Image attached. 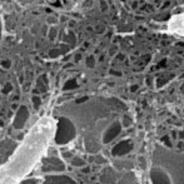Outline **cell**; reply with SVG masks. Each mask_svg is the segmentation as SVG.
<instances>
[{
    "label": "cell",
    "mask_w": 184,
    "mask_h": 184,
    "mask_svg": "<svg viewBox=\"0 0 184 184\" xmlns=\"http://www.w3.org/2000/svg\"><path fill=\"white\" fill-rule=\"evenodd\" d=\"M75 135V128L68 119H60L59 122V129L57 133V143L64 144L68 143L73 137Z\"/></svg>",
    "instance_id": "1"
},
{
    "label": "cell",
    "mask_w": 184,
    "mask_h": 184,
    "mask_svg": "<svg viewBox=\"0 0 184 184\" xmlns=\"http://www.w3.org/2000/svg\"><path fill=\"white\" fill-rule=\"evenodd\" d=\"M120 133V124L115 122L114 124H112V127L105 131L104 134V143H109L110 140H113L118 134Z\"/></svg>",
    "instance_id": "2"
},
{
    "label": "cell",
    "mask_w": 184,
    "mask_h": 184,
    "mask_svg": "<svg viewBox=\"0 0 184 184\" xmlns=\"http://www.w3.org/2000/svg\"><path fill=\"white\" fill-rule=\"evenodd\" d=\"M130 150H131V143H130V140H124V142L118 144V145L113 149L112 153H113V155H124V154H127Z\"/></svg>",
    "instance_id": "3"
},
{
    "label": "cell",
    "mask_w": 184,
    "mask_h": 184,
    "mask_svg": "<svg viewBox=\"0 0 184 184\" xmlns=\"http://www.w3.org/2000/svg\"><path fill=\"white\" fill-rule=\"evenodd\" d=\"M26 119H28V109H26L25 107H21L17 114V118L14 120V127L15 128H23L24 127V123L26 122Z\"/></svg>",
    "instance_id": "4"
},
{
    "label": "cell",
    "mask_w": 184,
    "mask_h": 184,
    "mask_svg": "<svg viewBox=\"0 0 184 184\" xmlns=\"http://www.w3.org/2000/svg\"><path fill=\"white\" fill-rule=\"evenodd\" d=\"M152 180L154 183H169L170 182L168 179L167 174L160 169H153L152 170Z\"/></svg>",
    "instance_id": "5"
},
{
    "label": "cell",
    "mask_w": 184,
    "mask_h": 184,
    "mask_svg": "<svg viewBox=\"0 0 184 184\" xmlns=\"http://www.w3.org/2000/svg\"><path fill=\"white\" fill-rule=\"evenodd\" d=\"M46 182H54V183H74L69 177L67 175H57V177H46Z\"/></svg>",
    "instance_id": "6"
},
{
    "label": "cell",
    "mask_w": 184,
    "mask_h": 184,
    "mask_svg": "<svg viewBox=\"0 0 184 184\" xmlns=\"http://www.w3.org/2000/svg\"><path fill=\"white\" fill-rule=\"evenodd\" d=\"M75 88H78V84L75 80H69L64 85V90H70V89H75Z\"/></svg>",
    "instance_id": "7"
},
{
    "label": "cell",
    "mask_w": 184,
    "mask_h": 184,
    "mask_svg": "<svg viewBox=\"0 0 184 184\" xmlns=\"http://www.w3.org/2000/svg\"><path fill=\"white\" fill-rule=\"evenodd\" d=\"M94 64H95L94 57H89V58H86V65H88L89 68H93V67H94Z\"/></svg>",
    "instance_id": "8"
},
{
    "label": "cell",
    "mask_w": 184,
    "mask_h": 184,
    "mask_svg": "<svg viewBox=\"0 0 184 184\" xmlns=\"http://www.w3.org/2000/svg\"><path fill=\"white\" fill-rule=\"evenodd\" d=\"M40 103H42V100L39 99V97H33V104H34V107H35V108H39V107H40Z\"/></svg>",
    "instance_id": "9"
},
{
    "label": "cell",
    "mask_w": 184,
    "mask_h": 184,
    "mask_svg": "<svg viewBox=\"0 0 184 184\" xmlns=\"http://www.w3.org/2000/svg\"><path fill=\"white\" fill-rule=\"evenodd\" d=\"M11 89H13L11 84H10V83H8V84L4 86V89H3V93H4V94H8V93H10V91H11Z\"/></svg>",
    "instance_id": "10"
},
{
    "label": "cell",
    "mask_w": 184,
    "mask_h": 184,
    "mask_svg": "<svg viewBox=\"0 0 184 184\" xmlns=\"http://www.w3.org/2000/svg\"><path fill=\"white\" fill-rule=\"evenodd\" d=\"M60 53H61V51H60V50H58V49L51 50V51H50V57H51V58H57V57L60 54Z\"/></svg>",
    "instance_id": "11"
},
{
    "label": "cell",
    "mask_w": 184,
    "mask_h": 184,
    "mask_svg": "<svg viewBox=\"0 0 184 184\" xmlns=\"http://www.w3.org/2000/svg\"><path fill=\"white\" fill-rule=\"evenodd\" d=\"M84 162L82 159H79V158H74V160H73V165H83Z\"/></svg>",
    "instance_id": "12"
},
{
    "label": "cell",
    "mask_w": 184,
    "mask_h": 184,
    "mask_svg": "<svg viewBox=\"0 0 184 184\" xmlns=\"http://www.w3.org/2000/svg\"><path fill=\"white\" fill-rule=\"evenodd\" d=\"M162 142L165 144L167 147H172V144H170V140H169L168 137H163V138H162Z\"/></svg>",
    "instance_id": "13"
},
{
    "label": "cell",
    "mask_w": 184,
    "mask_h": 184,
    "mask_svg": "<svg viewBox=\"0 0 184 184\" xmlns=\"http://www.w3.org/2000/svg\"><path fill=\"white\" fill-rule=\"evenodd\" d=\"M2 65H3V68L9 69V68H10V61H9V60H3V61H2Z\"/></svg>",
    "instance_id": "14"
},
{
    "label": "cell",
    "mask_w": 184,
    "mask_h": 184,
    "mask_svg": "<svg viewBox=\"0 0 184 184\" xmlns=\"http://www.w3.org/2000/svg\"><path fill=\"white\" fill-rule=\"evenodd\" d=\"M55 36H57V31H55L54 29H51L50 33H49V38H50V39H54Z\"/></svg>",
    "instance_id": "15"
},
{
    "label": "cell",
    "mask_w": 184,
    "mask_h": 184,
    "mask_svg": "<svg viewBox=\"0 0 184 184\" xmlns=\"http://www.w3.org/2000/svg\"><path fill=\"white\" fill-rule=\"evenodd\" d=\"M123 124H124V127H129L130 125V119H128V118L125 116L123 119Z\"/></svg>",
    "instance_id": "16"
},
{
    "label": "cell",
    "mask_w": 184,
    "mask_h": 184,
    "mask_svg": "<svg viewBox=\"0 0 184 184\" xmlns=\"http://www.w3.org/2000/svg\"><path fill=\"white\" fill-rule=\"evenodd\" d=\"M139 162H140V168H142V169L145 168V160H143V158H142V156L139 158Z\"/></svg>",
    "instance_id": "17"
},
{
    "label": "cell",
    "mask_w": 184,
    "mask_h": 184,
    "mask_svg": "<svg viewBox=\"0 0 184 184\" xmlns=\"http://www.w3.org/2000/svg\"><path fill=\"white\" fill-rule=\"evenodd\" d=\"M110 74H112V75H118V76H122V73H120V72H115V70H112V72H110Z\"/></svg>",
    "instance_id": "18"
},
{
    "label": "cell",
    "mask_w": 184,
    "mask_h": 184,
    "mask_svg": "<svg viewBox=\"0 0 184 184\" xmlns=\"http://www.w3.org/2000/svg\"><path fill=\"white\" fill-rule=\"evenodd\" d=\"M100 5H101V9H103V10H107V9H108L107 3H105V2H101V3H100Z\"/></svg>",
    "instance_id": "19"
},
{
    "label": "cell",
    "mask_w": 184,
    "mask_h": 184,
    "mask_svg": "<svg viewBox=\"0 0 184 184\" xmlns=\"http://www.w3.org/2000/svg\"><path fill=\"white\" fill-rule=\"evenodd\" d=\"M85 100H88V97H84V98H80V99H76V103H83V101H85Z\"/></svg>",
    "instance_id": "20"
},
{
    "label": "cell",
    "mask_w": 184,
    "mask_h": 184,
    "mask_svg": "<svg viewBox=\"0 0 184 184\" xmlns=\"http://www.w3.org/2000/svg\"><path fill=\"white\" fill-rule=\"evenodd\" d=\"M24 183H39V180H36V179H29V180H24Z\"/></svg>",
    "instance_id": "21"
},
{
    "label": "cell",
    "mask_w": 184,
    "mask_h": 184,
    "mask_svg": "<svg viewBox=\"0 0 184 184\" xmlns=\"http://www.w3.org/2000/svg\"><path fill=\"white\" fill-rule=\"evenodd\" d=\"M137 90H138V85H131L130 91H137Z\"/></svg>",
    "instance_id": "22"
},
{
    "label": "cell",
    "mask_w": 184,
    "mask_h": 184,
    "mask_svg": "<svg viewBox=\"0 0 184 184\" xmlns=\"http://www.w3.org/2000/svg\"><path fill=\"white\" fill-rule=\"evenodd\" d=\"M63 155H65V158H69V156H72V153H69V152H63Z\"/></svg>",
    "instance_id": "23"
},
{
    "label": "cell",
    "mask_w": 184,
    "mask_h": 184,
    "mask_svg": "<svg viewBox=\"0 0 184 184\" xmlns=\"http://www.w3.org/2000/svg\"><path fill=\"white\" fill-rule=\"evenodd\" d=\"M53 5H54L55 8H60V6H61V3H60V2H57V3H53Z\"/></svg>",
    "instance_id": "24"
},
{
    "label": "cell",
    "mask_w": 184,
    "mask_h": 184,
    "mask_svg": "<svg viewBox=\"0 0 184 184\" xmlns=\"http://www.w3.org/2000/svg\"><path fill=\"white\" fill-rule=\"evenodd\" d=\"M80 58H82L80 54H76V55H75V61H79V60H80Z\"/></svg>",
    "instance_id": "25"
},
{
    "label": "cell",
    "mask_w": 184,
    "mask_h": 184,
    "mask_svg": "<svg viewBox=\"0 0 184 184\" xmlns=\"http://www.w3.org/2000/svg\"><path fill=\"white\" fill-rule=\"evenodd\" d=\"M118 59H119V60H123V59H124V55H123V54H118Z\"/></svg>",
    "instance_id": "26"
},
{
    "label": "cell",
    "mask_w": 184,
    "mask_h": 184,
    "mask_svg": "<svg viewBox=\"0 0 184 184\" xmlns=\"http://www.w3.org/2000/svg\"><path fill=\"white\" fill-rule=\"evenodd\" d=\"M89 168H83V173H89Z\"/></svg>",
    "instance_id": "27"
},
{
    "label": "cell",
    "mask_w": 184,
    "mask_h": 184,
    "mask_svg": "<svg viewBox=\"0 0 184 184\" xmlns=\"http://www.w3.org/2000/svg\"><path fill=\"white\" fill-rule=\"evenodd\" d=\"M169 5H170V3H169V2H167V3H165V4L163 5V8H168Z\"/></svg>",
    "instance_id": "28"
},
{
    "label": "cell",
    "mask_w": 184,
    "mask_h": 184,
    "mask_svg": "<svg viewBox=\"0 0 184 184\" xmlns=\"http://www.w3.org/2000/svg\"><path fill=\"white\" fill-rule=\"evenodd\" d=\"M49 21H50V23H55L57 20H55V19H53V18H50V19H49Z\"/></svg>",
    "instance_id": "29"
},
{
    "label": "cell",
    "mask_w": 184,
    "mask_h": 184,
    "mask_svg": "<svg viewBox=\"0 0 184 184\" xmlns=\"http://www.w3.org/2000/svg\"><path fill=\"white\" fill-rule=\"evenodd\" d=\"M11 108H13V109H17V108H18V105H17V104H13V107H11Z\"/></svg>",
    "instance_id": "30"
},
{
    "label": "cell",
    "mask_w": 184,
    "mask_h": 184,
    "mask_svg": "<svg viewBox=\"0 0 184 184\" xmlns=\"http://www.w3.org/2000/svg\"><path fill=\"white\" fill-rule=\"evenodd\" d=\"M83 46H84V48H88V46H89V43H85Z\"/></svg>",
    "instance_id": "31"
}]
</instances>
